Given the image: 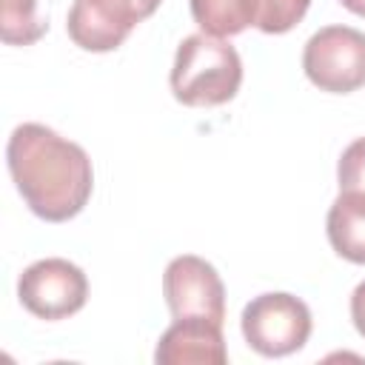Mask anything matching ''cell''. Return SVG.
<instances>
[{"label": "cell", "instance_id": "cell-1", "mask_svg": "<svg viewBox=\"0 0 365 365\" xmlns=\"http://www.w3.org/2000/svg\"><path fill=\"white\" fill-rule=\"evenodd\" d=\"M11 180L26 205L46 222L77 217L94 188L88 154L43 123H23L6 145Z\"/></svg>", "mask_w": 365, "mask_h": 365}, {"label": "cell", "instance_id": "cell-2", "mask_svg": "<svg viewBox=\"0 0 365 365\" xmlns=\"http://www.w3.org/2000/svg\"><path fill=\"white\" fill-rule=\"evenodd\" d=\"M242 83V60L231 43L214 34H191L180 43L171 91L182 106H222Z\"/></svg>", "mask_w": 365, "mask_h": 365}, {"label": "cell", "instance_id": "cell-3", "mask_svg": "<svg viewBox=\"0 0 365 365\" xmlns=\"http://www.w3.org/2000/svg\"><path fill=\"white\" fill-rule=\"evenodd\" d=\"M245 342L262 356H288L299 351L311 336L308 305L285 291H268L254 297L240 317Z\"/></svg>", "mask_w": 365, "mask_h": 365}, {"label": "cell", "instance_id": "cell-4", "mask_svg": "<svg viewBox=\"0 0 365 365\" xmlns=\"http://www.w3.org/2000/svg\"><path fill=\"white\" fill-rule=\"evenodd\" d=\"M305 77L331 94H351L365 86V34L351 26H325L302 48Z\"/></svg>", "mask_w": 365, "mask_h": 365}, {"label": "cell", "instance_id": "cell-5", "mask_svg": "<svg viewBox=\"0 0 365 365\" xmlns=\"http://www.w3.org/2000/svg\"><path fill=\"white\" fill-rule=\"evenodd\" d=\"M17 297L23 308L40 319H66L86 305L88 279L74 262L63 257H46L20 274Z\"/></svg>", "mask_w": 365, "mask_h": 365}, {"label": "cell", "instance_id": "cell-6", "mask_svg": "<svg viewBox=\"0 0 365 365\" xmlns=\"http://www.w3.org/2000/svg\"><path fill=\"white\" fill-rule=\"evenodd\" d=\"M160 3L163 0H74L66 29L83 51H114Z\"/></svg>", "mask_w": 365, "mask_h": 365}, {"label": "cell", "instance_id": "cell-7", "mask_svg": "<svg viewBox=\"0 0 365 365\" xmlns=\"http://www.w3.org/2000/svg\"><path fill=\"white\" fill-rule=\"evenodd\" d=\"M163 297L174 319H225V285L211 262L194 254L174 257L163 274Z\"/></svg>", "mask_w": 365, "mask_h": 365}, {"label": "cell", "instance_id": "cell-8", "mask_svg": "<svg viewBox=\"0 0 365 365\" xmlns=\"http://www.w3.org/2000/svg\"><path fill=\"white\" fill-rule=\"evenodd\" d=\"M154 359L160 365H222L228 359L225 339H222V322L205 319V317H185L174 319L154 351Z\"/></svg>", "mask_w": 365, "mask_h": 365}, {"label": "cell", "instance_id": "cell-9", "mask_svg": "<svg viewBox=\"0 0 365 365\" xmlns=\"http://www.w3.org/2000/svg\"><path fill=\"white\" fill-rule=\"evenodd\" d=\"M325 231L331 248L356 265H365V194L339 191L325 217Z\"/></svg>", "mask_w": 365, "mask_h": 365}, {"label": "cell", "instance_id": "cell-10", "mask_svg": "<svg viewBox=\"0 0 365 365\" xmlns=\"http://www.w3.org/2000/svg\"><path fill=\"white\" fill-rule=\"evenodd\" d=\"M194 23L214 37H231L254 26L257 0H191Z\"/></svg>", "mask_w": 365, "mask_h": 365}, {"label": "cell", "instance_id": "cell-11", "mask_svg": "<svg viewBox=\"0 0 365 365\" xmlns=\"http://www.w3.org/2000/svg\"><path fill=\"white\" fill-rule=\"evenodd\" d=\"M46 29L48 23L37 14V0H0V31L9 46H29Z\"/></svg>", "mask_w": 365, "mask_h": 365}, {"label": "cell", "instance_id": "cell-12", "mask_svg": "<svg viewBox=\"0 0 365 365\" xmlns=\"http://www.w3.org/2000/svg\"><path fill=\"white\" fill-rule=\"evenodd\" d=\"M308 6L311 0H257L254 26L265 34H285L305 17Z\"/></svg>", "mask_w": 365, "mask_h": 365}, {"label": "cell", "instance_id": "cell-13", "mask_svg": "<svg viewBox=\"0 0 365 365\" xmlns=\"http://www.w3.org/2000/svg\"><path fill=\"white\" fill-rule=\"evenodd\" d=\"M336 180H339V191H362L365 194V137L354 140L339 163H336Z\"/></svg>", "mask_w": 365, "mask_h": 365}, {"label": "cell", "instance_id": "cell-14", "mask_svg": "<svg viewBox=\"0 0 365 365\" xmlns=\"http://www.w3.org/2000/svg\"><path fill=\"white\" fill-rule=\"evenodd\" d=\"M351 319L359 336H365V282H359L351 294Z\"/></svg>", "mask_w": 365, "mask_h": 365}, {"label": "cell", "instance_id": "cell-15", "mask_svg": "<svg viewBox=\"0 0 365 365\" xmlns=\"http://www.w3.org/2000/svg\"><path fill=\"white\" fill-rule=\"evenodd\" d=\"M348 11H354V14H359V17H365V0H339Z\"/></svg>", "mask_w": 365, "mask_h": 365}]
</instances>
